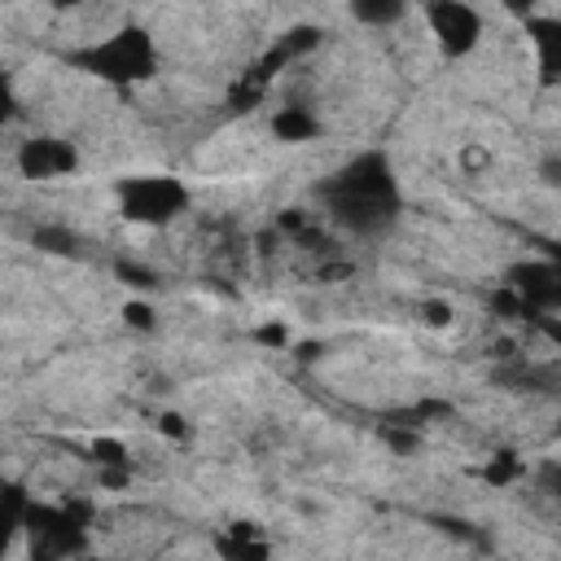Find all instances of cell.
Instances as JSON below:
<instances>
[{"label": "cell", "mask_w": 561, "mask_h": 561, "mask_svg": "<svg viewBox=\"0 0 561 561\" xmlns=\"http://www.w3.org/2000/svg\"><path fill=\"white\" fill-rule=\"evenodd\" d=\"M26 508H31V495L22 486H0V557L13 548V539L22 535L26 526Z\"/></svg>", "instance_id": "obj_10"}, {"label": "cell", "mask_w": 561, "mask_h": 561, "mask_svg": "<svg viewBox=\"0 0 561 561\" xmlns=\"http://www.w3.org/2000/svg\"><path fill=\"white\" fill-rule=\"evenodd\" d=\"M18 171L26 180H61L79 171V149L61 136H31L18 145Z\"/></svg>", "instance_id": "obj_7"}, {"label": "cell", "mask_w": 561, "mask_h": 561, "mask_svg": "<svg viewBox=\"0 0 561 561\" xmlns=\"http://www.w3.org/2000/svg\"><path fill=\"white\" fill-rule=\"evenodd\" d=\"M123 316H127L131 329H153V307H149V302H127Z\"/></svg>", "instance_id": "obj_14"}, {"label": "cell", "mask_w": 561, "mask_h": 561, "mask_svg": "<svg viewBox=\"0 0 561 561\" xmlns=\"http://www.w3.org/2000/svg\"><path fill=\"white\" fill-rule=\"evenodd\" d=\"M118 276H123L127 285H140V289H149V285H153V272H149V267H131V263H118Z\"/></svg>", "instance_id": "obj_17"}, {"label": "cell", "mask_w": 561, "mask_h": 561, "mask_svg": "<svg viewBox=\"0 0 561 561\" xmlns=\"http://www.w3.org/2000/svg\"><path fill=\"white\" fill-rule=\"evenodd\" d=\"M114 202H118V215L140 224V228H162L171 224L175 215L188 210V184L180 175H123L114 184Z\"/></svg>", "instance_id": "obj_4"}, {"label": "cell", "mask_w": 561, "mask_h": 561, "mask_svg": "<svg viewBox=\"0 0 561 561\" xmlns=\"http://www.w3.org/2000/svg\"><path fill=\"white\" fill-rule=\"evenodd\" d=\"M316 197L324 206V215L355 232V237H377L394 224V215L403 210V193L399 180L390 171V158L381 149H364L355 153L346 167H337L329 180L316 184Z\"/></svg>", "instance_id": "obj_1"}, {"label": "cell", "mask_w": 561, "mask_h": 561, "mask_svg": "<svg viewBox=\"0 0 561 561\" xmlns=\"http://www.w3.org/2000/svg\"><path fill=\"white\" fill-rule=\"evenodd\" d=\"M254 342H263V346H289V329L280 324V320H272V324H263V329H254Z\"/></svg>", "instance_id": "obj_12"}, {"label": "cell", "mask_w": 561, "mask_h": 561, "mask_svg": "<svg viewBox=\"0 0 561 561\" xmlns=\"http://www.w3.org/2000/svg\"><path fill=\"white\" fill-rule=\"evenodd\" d=\"M219 561H272V543L254 522H232L224 535H215Z\"/></svg>", "instance_id": "obj_8"}, {"label": "cell", "mask_w": 561, "mask_h": 561, "mask_svg": "<svg viewBox=\"0 0 561 561\" xmlns=\"http://www.w3.org/2000/svg\"><path fill=\"white\" fill-rule=\"evenodd\" d=\"M70 61L79 70L114 83V88H131V83H145L158 70V48H153V35L145 26H123L105 39L79 48Z\"/></svg>", "instance_id": "obj_3"}, {"label": "cell", "mask_w": 561, "mask_h": 561, "mask_svg": "<svg viewBox=\"0 0 561 561\" xmlns=\"http://www.w3.org/2000/svg\"><path fill=\"white\" fill-rule=\"evenodd\" d=\"M13 114H18V96H13V79H9L4 70H0V127H4V123H9Z\"/></svg>", "instance_id": "obj_13"}, {"label": "cell", "mask_w": 561, "mask_h": 561, "mask_svg": "<svg viewBox=\"0 0 561 561\" xmlns=\"http://www.w3.org/2000/svg\"><path fill=\"white\" fill-rule=\"evenodd\" d=\"M425 22H430V35L438 39V48L447 57H465L478 39H482V18L478 9L460 4V0H438L425 9Z\"/></svg>", "instance_id": "obj_5"}, {"label": "cell", "mask_w": 561, "mask_h": 561, "mask_svg": "<svg viewBox=\"0 0 561 561\" xmlns=\"http://www.w3.org/2000/svg\"><path fill=\"white\" fill-rule=\"evenodd\" d=\"M504 289H513L517 302H522V311L535 320V316H548V311L561 302V272H557V263H539V259H530V263L508 267Z\"/></svg>", "instance_id": "obj_6"}, {"label": "cell", "mask_w": 561, "mask_h": 561, "mask_svg": "<svg viewBox=\"0 0 561 561\" xmlns=\"http://www.w3.org/2000/svg\"><path fill=\"white\" fill-rule=\"evenodd\" d=\"M421 320L430 329H443V324H451V307L447 302H421Z\"/></svg>", "instance_id": "obj_15"}, {"label": "cell", "mask_w": 561, "mask_h": 561, "mask_svg": "<svg viewBox=\"0 0 561 561\" xmlns=\"http://www.w3.org/2000/svg\"><path fill=\"white\" fill-rule=\"evenodd\" d=\"M320 131V118L307 110V105H280L272 114V136L285 140V145H302V140H316Z\"/></svg>", "instance_id": "obj_9"}, {"label": "cell", "mask_w": 561, "mask_h": 561, "mask_svg": "<svg viewBox=\"0 0 561 561\" xmlns=\"http://www.w3.org/2000/svg\"><path fill=\"white\" fill-rule=\"evenodd\" d=\"M517 469H522V465H517V460H513V456L504 451V456H500L495 465H486V478H491V482H508V478H513Z\"/></svg>", "instance_id": "obj_16"}, {"label": "cell", "mask_w": 561, "mask_h": 561, "mask_svg": "<svg viewBox=\"0 0 561 561\" xmlns=\"http://www.w3.org/2000/svg\"><path fill=\"white\" fill-rule=\"evenodd\" d=\"M88 530H92V504L88 500H66V504H35L26 508V548L31 561H70L88 552Z\"/></svg>", "instance_id": "obj_2"}, {"label": "cell", "mask_w": 561, "mask_h": 561, "mask_svg": "<svg viewBox=\"0 0 561 561\" xmlns=\"http://www.w3.org/2000/svg\"><path fill=\"white\" fill-rule=\"evenodd\" d=\"M31 241H35L39 250H53V254H75V250H79V237L66 232V228H35Z\"/></svg>", "instance_id": "obj_11"}]
</instances>
